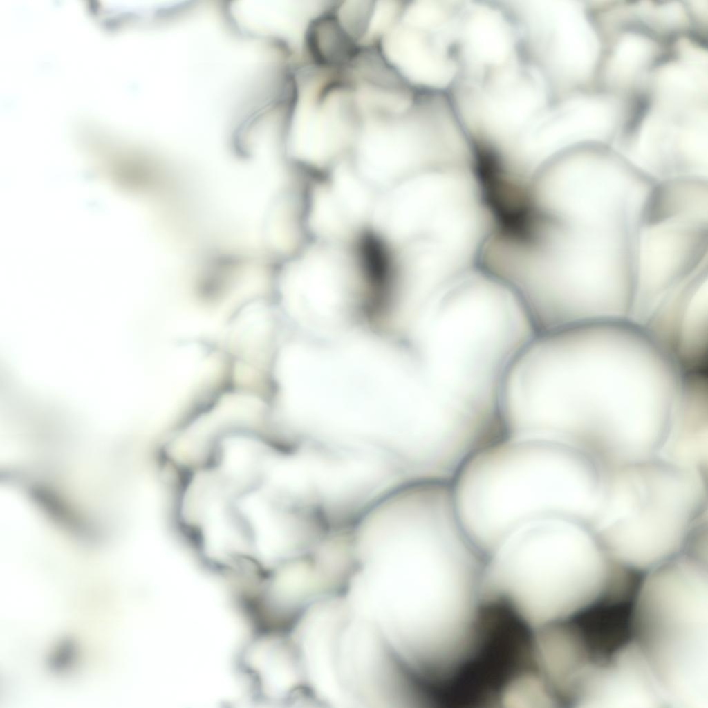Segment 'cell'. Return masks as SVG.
I'll list each match as a JSON object with an SVG mask.
<instances>
[{"instance_id":"5b68a950","label":"cell","mask_w":708,"mask_h":708,"mask_svg":"<svg viewBox=\"0 0 708 708\" xmlns=\"http://www.w3.org/2000/svg\"><path fill=\"white\" fill-rule=\"evenodd\" d=\"M555 456L538 450L518 451L475 472L463 499L474 529L492 534L526 515L566 503L568 472Z\"/></svg>"},{"instance_id":"7c38bea8","label":"cell","mask_w":708,"mask_h":708,"mask_svg":"<svg viewBox=\"0 0 708 708\" xmlns=\"http://www.w3.org/2000/svg\"><path fill=\"white\" fill-rule=\"evenodd\" d=\"M332 191L352 220L363 214L367 205L366 194L347 169H338Z\"/></svg>"},{"instance_id":"6da1fadb","label":"cell","mask_w":708,"mask_h":708,"mask_svg":"<svg viewBox=\"0 0 708 708\" xmlns=\"http://www.w3.org/2000/svg\"><path fill=\"white\" fill-rule=\"evenodd\" d=\"M483 568L447 540L418 539L367 568L371 617L412 646L453 654L469 646L485 620Z\"/></svg>"},{"instance_id":"8992f818","label":"cell","mask_w":708,"mask_h":708,"mask_svg":"<svg viewBox=\"0 0 708 708\" xmlns=\"http://www.w3.org/2000/svg\"><path fill=\"white\" fill-rule=\"evenodd\" d=\"M314 413L345 422H393L404 400L400 369L376 353L324 355L310 380Z\"/></svg>"},{"instance_id":"52a82bcc","label":"cell","mask_w":708,"mask_h":708,"mask_svg":"<svg viewBox=\"0 0 708 708\" xmlns=\"http://www.w3.org/2000/svg\"><path fill=\"white\" fill-rule=\"evenodd\" d=\"M469 202L463 174L456 167L444 166L395 189L379 205L376 223L393 237L428 232L434 239L442 240L463 225Z\"/></svg>"},{"instance_id":"277c9868","label":"cell","mask_w":708,"mask_h":708,"mask_svg":"<svg viewBox=\"0 0 708 708\" xmlns=\"http://www.w3.org/2000/svg\"><path fill=\"white\" fill-rule=\"evenodd\" d=\"M511 304L482 274L458 281L437 300L427 343L436 385L449 397L476 393L486 385L512 337Z\"/></svg>"},{"instance_id":"30bf717a","label":"cell","mask_w":708,"mask_h":708,"mask_svg":"<svg viewBox=\"0 0 708 708\" xmlns=\"http://www.w3.org/2000/svg\"><path fill=\"white\" fill-rule=\"evenodd\" d=\"M304 40L308 64L330 71H345L362 47L341 24L333 6L310 19Z\"/></svg>"},{"instance_id":"3957f363","label":"cell","mask_w":708,"mask_h":708,"mask_svg":"<svg viewBox=\"0 0 708 708\" xmlns=\"http://www.w3.org/2000/svg\"><path fill=\"white\" fill-rule=\"evenodd\" d=\"M633 640L668 708H708V566L682 554L646 573Z\"/></svg>"},{"instance_id":"7a4b0ae2","label":"cell","mask_w":708,"mask_h":708,"mask_svg":"<svg viewBox=\"0 0 708 708\" xmlns=\"http://www.w3.org/2000/svg\"><path fill=\"white\" fill-rule=\"evenodd\" d=\"M568 534L549 521L519 528L485 568V599L527 629L572 620L612 600L624 569L602 548Z\"/></svg>"},{"instance_id":"9c48e42d","label":"cell","mask_w":708,"mask_h":708,"mask_svg":"<svg viewBox=\"0 0 708 708\" xmlns=\"http://www.w3.org/2000/svg\"><path fill=\"white\" fill-rule=\"evenodd\" d=\"M337 260L313 254L290 271L288 288L296 307L307 320L329 322L344 310L345 280Z\"/></svg>"},{"instance_id":"8fae6325","label":"cell","mask_w":708,"mask_h":708,"mask_svg":"<svg viewBox=\"0 0 708 708\" xmlns=\"http://www.w3.org/2000/svg\"><path fill=\"white\" fill-rule=\"evenodd\" d=\"M351 220L333 191H320L315 196L312 213L315 230L324 234L335 233Z\"/></svg>"},{"instance_id":"4fadbf2b","label":"cell","mask_w":708,"mask_h":708,"mask_svg":"<svg viewBox=\"0 0 708 708\" xmlns=\"http://www.w3.org/2000/svg\"><path fill=\"white\" fill-rule=\"evenodd\" d=\"M501 684H500V687H501ZM500 687H499V689H500ZM499 691H498V692H499ZM497 695H498V693H497ZM496 697H497V696H496Z\"/></svg>"},{"instance_id":"ba28073f","label":"cell","mask_w":708,"mask_h":708,"mask_svg":"<svg viewBox=\"0 0 708 708\" xmlns=\"http://www.w3.org/2000/svg\"><path fill=\"white\" fill-rule=\"evenodd\" d=\"M356 142L360 168L373 180L389 179L423 160L435 161L430 138L407 112L365 119Z\"/></svg>"}]
</instances>
